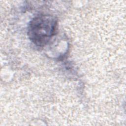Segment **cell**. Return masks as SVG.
Instances as JSON below:
<instances>
[{
	"label": "cell",
	"mask_w": 126,
	"mask_h": 126,
	"mask_svg": "<svg viewBox=\"0 0 126 126\" xmlns=\"http://www.w3.org/2000/svg\"><path fill=\"white\" fill-rule=\"evenodd\" d=\"M57 29V20L51 15H40L30 22L28 36L35 45L43 46L49 42L55 34Z\"/></svg>",
	"instance_id": "1"
}]
</instances>
